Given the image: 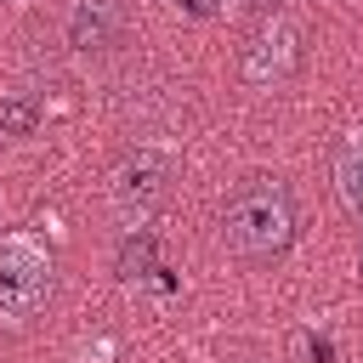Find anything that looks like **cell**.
Masks as SVG:
<instances>
[{"mask_svg": "<svg viewBox=\"0 0 363 363\" xmlns=\"http://www.w3.org/2000/svg\"><path fill=\"white\" fill-rule=\"evenodd\" d=\"M119 23H125L119 0H79V6L68 11V40H74L79 51H102V45L119 40Z\"/></svg>", "mask_w": 363, "mask_h": 363, "instance_id": "obj_5", "label": "cell"}, {"mask_svg": "<svg viewBox=\"0 0 363 363\" xmlns=\"http://www.w3.org/2000/svg\"><path fill=\"white\" fill-rule=\"evenodd\" d=\"M295 68H301V34H295V23L267 17V23L250 34V45H244V79L261 85V91H272V85H284Z\"/></svg>", "mask_w": 363, "mask_h": 363, "instance_id": "obj_4", "label": "cell"}, {"mask_svg": "<svg viewBox=\"0 0 363 363\" xmlns=\"http://www.w3.org/2000/svg\"><path fill=\"white\" fill-rule=\"evenodd\" d=\"M295 238V199L272 176H250L221 204V244L244 261H272Z\"/></svg>", "mask_w": 363, "mask_h": 363, "instance_id": "obj_1", "label": "cell"}, {"mask_svg": "<svg viewBox=\"0 0 363 363\" xmlns=\"http://www.w3.org/2000/svg\"><path fill=\"white\" fill-rule=\"evenodd\" d=\"M335 187H340L346 210L363 216V130L340 142V153H335Z\"/></svg>", "mask_w": 363, "mask_h": 363, "instance_id": "obj_6", "label": "cell"}, {"mask_svg": "<svg viewBox=\"0 0 363 363\" xmlns=\"http://www.w3.org/2000/svg\"><path fill=\"white\" fill-rule=\"evenodd\" d=\"M147 267H153V238H147V233L125 238V250H119V272H125V278H142Z\"/></svg>", "mask_w": 363, "mask_h": 363, "instance_id": "obj_8", "label": "cell"}, {"mask_svg": "<svg viewBox=\"0 0 363 363\" xmlns=\"http://www.w3.org/2000/svg\"><path fill=\"white\" fill-rule=\"evenodd\" d=\"M170 176H176V164H170L164 147H130V153L113 164V182H108L113 216H119L130 233H142V227L153 221V210L170 199Z\"/></svg>", "mask_w": 363, "mask_h": 363, "instance_id": "obj_3", "label": "cell"}, {"mask_svg": "<svg viewBox=\"0 0 363 363\" xmlns=\"http://www.w3.org/2000/svg\"><path fill=\"white\" fill-rule=\"evenodd\" d=\"M51 284H57L51 250L34 233H6L0 238V323L11 329L34 323L51 306Z\"/></svg>", "mask_w": 363, "mask_h": 363, "instance_id": "obj_2", "label": "cell"}, {"mask_svg": "<svg viewBox=\"0 0 363 363\" xmlns=\"http://www.w3.org/2000/svg\"><path fill=\"white\" fill-rule=\"evenodd\" d=\"M34 125H40V108H34V102L0 96V130H11V136H28Z\"/></svg>", "mask_w": 363, "mask_h": 363, "instance_id": "obj_7", "label": "cell"}]
</instances>
